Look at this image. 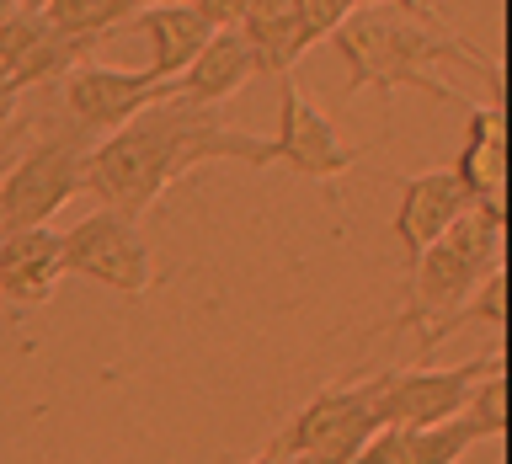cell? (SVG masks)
I'll return each mask as SVG.
<instances>
[{"instance_id": "cell-23", "label": "cell", "mask_w": 512, "mask_h": 464, "mask_svg": "<svg viewBox=\"0 0 512 464\" xmlns=\"http://www.w3.org/2000/svg\"><path fill=\"white\" fill-rule=\"evenodd\" d=\"M16 96H22V91H16V86H11V80H6V75H0V128H6V123H11V112H16Z\"/></svg>"}, {"instance_id": "cell-10", "label": "cell", "mask_w": 512, "mask_h": 464, "mask_svg": "<svg viewBox=\"0 0 512 464\" xmlns=\"http://www.w3.org/2000/svg\"><path fill=\"white\" fill-rule=\"evenodd\" d=\"M459 176L464 198H470L475 214H486L496 224H507V118L502 102L491 107H470V128H464V150L448 166Z\"/></svg>"}, {"instance_id": "cell-27", "label": "cell", "mask_w": 512, "mask_h": 464, "mask_svg": "<svg viewBox=\"0 0 512 464\" xmlns=\"http://www.w3.org/2000/svg\"><path fill=\"white\" fill-rule=\"evenodd\" d=\"M0 176H6V166H0Z\"/></svg>"}, {"instance_id": "cell-18", "label": "cell", "mask_w": 512, "mask_h": 464, "mask_svg": "<svg viewBox=\"0 0 512 464\" xmlns=\"http://www.w3.org/2000/svg\"><path fill=\"white\" fill-rule=\"evenodd\" d=\"M150 0H43L32 6L64 43H75L80 54H96L107 38H118V27Z\"/></svg>"}, {"instance_id": "cell-7", "label": "cell", "mask_w": 512, "mask_h": 464, "mask_svg": "<svg viewBox=\"0 0 512 464\" xmlns=\"http://www.w3.org/2000/svg\"><path fill=\"white\" fill-rule=\"evenodd\" d=\"M64 246V272L86 283H102L123 299H144L155 283V267H150V246L139 235V219H123L112 208H96V214L75 219L70 230L59 235Z\"/></svg>"}, {"instance_id": "cell-20", "label": "cell", "mask_w": 512, "mask_h": 464, "mask_svg": "<svg viewBox=\"0 0 512 464\" xmlns=\"http://www.w3.org/2000/svg\"><path fill=\"white\" fill-rule=\"evenodd\" d=\"M464 422H470V432L480 443H491V438H502L507 432V384H502V374H486L470 390V400H464Z\"/></svg>"}, {"instance_id": "cell-1", "label": "cell", "mask_w": 512, "mask_h": 464, "mask_svg": "<svg viewBox=\"0 0 512 464\" xmlns=\"http://www.w3.org/2000/svg\"><path fill=\"white\" fill-rule=\"evenodd\" d=\"M208 160H235V166H272V144L246 134L224 118L219 107L187 102V96H160L134 112L123 128L86 150V187L102 208L123 219H139Z\"/></svg>"}, {"instance_id": "cell-22", "label": "cell", "mask_w": 512, "mask_h": 464, "mask_svg": "<svg viewBox=\"0 0 512 464\" xmlns=\"http://www.w3.org/2000/svg\"><path fill=\"white\" fill-rule=\"evenodd\" d=\"M182 6H192V11H198L208 27L219 32V27H235L240 16H246V6H251V0H182Z\"/></svg>"}, {"instance_id": "cell-11", "label": "cell", "mask_w": 512, "mask_h": 464, "mask_svg": "<svg viewBox=\"0 0 512 464\" xmlns=\"http://www.w3.org/2000/svg\"><path fill=\"white\" fill-rule=\"evenodd\" d=\"M470 198H464L459 176L438 166V171H416L400 182V203H395V219H390V235L400 240V256H406V272L416 267V256H422L432 240H438L448 224H454Z\"/></svg>"}, {"instance_id": "cell-9", "label": "cell", "mask_w": 512, "mask_h": 464, "mask_svg": "<svg viewBox=\"0 0 512 464\" xmlns=\"http://www.w3.org/2000/svg\"><path fill=\"white\" fill-rule=\"evenodd\" d=\"M160 96H171V80H155L150 70H112V64L86 59L64 75V112L91 139H107Z\"/></svg>"}, {"instance_id": "cell-12", "label": "cell", "mask_w": 512, "mask_h": 464, "mask_svg": "<svg viewBox=\"0 0 512 464\" xmlns=\"http://www.w3.org/2000/svg\"><path fill=\"white\" fill-rule=\"evenodd\" d=\"M59 278H64V246L48 224L0 235V304L6 310H38V304H48Z\"/></svg>"}, {"instance_id": "cell-8", "label": "cell", "mask_w": 512, "mask_h": 464, "mask_svg": "<svg viewBox=\"0 0 512 464\" xmlns=\"http://www.w3.org/2000/svg\"><path fill=\"white\" fill-rule=\"evenodd\" d=\"M267 144H272V160H283L294 176L320 182V187H331L336 176H347L363 155L358 144H347L336 134V123L315 107V96H304L299 80H288V75H283V91H278V128H272Z\"/></svg>"}, {"instance_id": "cell-28", "label": "cell", "mask_w": 512, "mask_h": 464, "mask_svg": "<svg viewBox=\"0 0 512 464\" xmlns=\"http://www.w3.org/2000/svg\"><path fill=\"white\" fill-rule=\"evenodd\" d=\"M400 6H406V0H400Z\"/></svg>"}, {"instance_id": "cell-16", "label": "cell", "mask_w": 512, "mask_h": 464, "mask_svg": "<svg viewBox=\"0 0 512 464\" xmlns=\"http://www.w3.org/2000/svg\"><path fill=\"white\" fill-rule=\"evenodd\" d=\"M251 75H256L251 48L240 43L235 27H219V32H208V43L192 54L187 70L171 80V96H187V102L219 107V102H230V96L246 86Z\"/></svg>"}, {"instance_id": "cell-21", "label": "cell", "mask_w": 512, "mask_h": 464, "mask_svg": "<svg viewBox=\"0 0 512 464\" xmlns=\"http://www.w3.org/2000/svg\"><path fill=\"white\" fill-rule=\"evenodd\" d=\"M358 6H379V0H294V11H299V32H304V48L326 43L331 32L342 27Z\"/></svg>"}, {"instance_id": "cell-2", "label": "cell", "mask_w": 512, "mask_h": 464, "mask_svg": "<svg viewBox=\"0 0 512 464\" xmlns=\"http://www.w3.org/2000/svg\"><path fill=\"white\" fill-rule=\"evenodd\" d=\"M336 54L347 64V96L358 91H422L438 96L448 107H475L470 96H459L448 80L438 75L443 64H464L491 80V102H502V70L480 54L470 38H459V27L443 11H432L427 0H379V6H358L342 27L331 32Z\"/></svg>"}, {"instance_id": "cell-6", "label": "cell", "mask_w": 512, "mask_h": 464, "mask_svg": "<svg viewBox=\"0 0 512 464\" xmlns=\"http://www.w3.org/2000/svg\"><path fill=\"white\" fill-rule=\"evenodd\" d=\"M486 374H502V342H496L486 358H470L459 368H432V363H416V368H384L379 374V427H438V422H454L464 411V400Z\"/></svg>"}, {"instance_id": "cell-25", "label": "cell", "mask_w": 512, "mask_h": 464, "mask_svg": "<svg viewBox=\"0 0 512 464\" xmlns=\"http://www.w3.org/2000/svg\"><path fill=\"white\" fill-rule=\"evenodd\" d=\"M16 11H22V0H0V22H11Z\"/></svg>"}, {"instance_id": "cell-4", "label": "cell", "mask_w": 512, "mask_h": 464, "mask_svg": "<svg viewBox=\"0 0 512 464\" xmlns=\"http://www.w3.org/2000/svg\"><path fill=\"white\" fill-rule=\"evenodd\" d=\"M86 187V134L70 128H48L32 139L22 155L0 176V235L6 230H38L59 214L75 192Z\"/></svg>"}, {"instance_id": "cell-24", "label": "cell", "mask_w": 512, "mask_h": 464, "mask_svg": "<svg viewBox=\"0 0 512 464\" xmlns=\"http://www.w3.org/2000/svg\"><path fill=\"white\" fill-rule=\"evenodd\" d=\"M246 464H294V459H288V454H283V448H278V443H272V448H262V454H256V459H246Z\"/></svg>"}, {"instance_id": "cell-5", "label": "cell", "mask_w": 512, "mask_h": 464, "mask_svg": "<svg viewBox=\"0 0 512 464\" xmlns=\"http://www.w3.org/2000/svg\"><path fill=\"white\" fill-rule=\"evenodd\" d=\"M379 374L326 384L310 406H299V416L283 427L278 448L294 464H347L358 448L379 432Z\"/></svg>"}, {"instance_id": "cell-14", "label": "cell", "mask_w": 512, "mask_h": 464, "mask_svg": "<svg viewBox=\"0 0 512 464\" xmlns=\"http://www.w3.org/2000/svg\"><path fill=\"white\" fill-rule=\"evenodd\" d=\"M118 32H144V43H150V70L155 80H176L192 64V54L208 43V27L192 6H182V0H150V6H139Z\"/></svg>"}, {"instance_id": "cell-3", "label": "cell", "mask_w": 512, "mask_h": 464, "mask_svg": "<svg viewBox=\"0 0 512 464\" xmlns=\"http://www.w3.org/2000/svg\"><path fill=\"white\" fill-rule=\"evenodd\" d=\"M502 230L507 224L464 208L406 272V304H400V315L390 320V331H411V326L427 331L432 320L454 315L459 304L486 283V272L502 267Z\"/></svg>"}, {"instance_id": "cell-19", "label": "cell", "mask_w": 512, "mask_h": 464, "mask_svg": "<svg viewBox=\"0 0 512 464\" xmlns=\"http://www.w3.org/2000/svg\"><path fill=\"white\" fill-rule=\"evenodd\" d=\"M502 320H507V272H502V267H491V272H486V283H480L454 315H443L438 326H427V331H422V358H432V347H443L448 336L464 331V326H486V331L502 336Z\"/></svg>"}, {"instance_id": "cell-26", "label": "cell", "mask_w": 512, "mask_h": 464, "mask_svg": "<svg viewBox=\"0 0 512 464\" xmlns=\"http://www.w3.org/2000/svg\"><path fill=\"white\" fill-rule=\"evenodd\" d=\"M22 6H43V0H22Z\"/></svg>"}, {"instance_id": "cell-17", "label": "cell", "mask_w": 512, "mask_h": 464, "mask_svg": "<svg viewBox=\"0 0 512 464\" xmlns=\"http://www.w3.org/2000/svg\"><path fill=\"white\" fill-rule=\"evenodd\" d=\"M235 32H240V43L251 48L256 75H288L304 54H310V48H304V32H299L294 0H251L246 16L235 22Z\"/></svg>"}, {"instance_id": "cell-15", "label": "cell", "mask_w": 512, "mask_h": 464, "mask_svg": "<svg viewBox=\"0 0 512 464\" xmlns=\"http://www.w3.org/2000/svg\"><path fill=\"white\" fill-rule=\"evenodd\" d=\"M470 448H480V438L464 416H454L438 427H379L347 464H459Z\"/></svg>"}, {"instance_id": "cell-13", "label": "cell", "mask_w": 512, "mask_h": 464, "mask_svg": "<svg viewBox=\"0 0 512 464\" xmlns=\"http://www.w3.org/2000/svg\"><path fill=\"white\" fill-rule=\"evenodd\" d=\"M86 59L91 54H80L75 43H64L32 6H22L11 22H0V75H6L16 91L70 75L75 64H86Z\"/></svg>"}]
</instances>
